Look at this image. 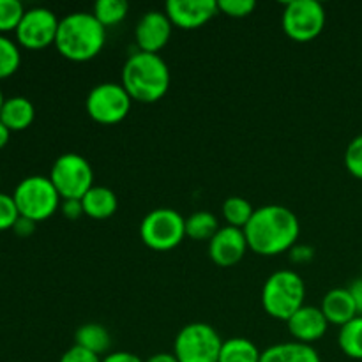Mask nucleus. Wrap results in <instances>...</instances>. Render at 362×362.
Here are the masks:
<instances>
[{
    "label": "nucleus",
    "mask_w": 362,
    "mask_h": 362,
    "mask_svg": "<svg viewBox=\"0 0 362 362\" xmlns=\"http://www.w3.org/2000/svg\"><path fill=\"white\" fill-rule=\"evenodd\" d=\"M173 23L166 16L165 11H148L134 28V39L140 48V52L145 53H159V49L165 48L172 35Z\"/></svg>",
    "instance_id": "14"
},
{
    "label": "nucleus",
    "mask_w": 362,
    "mask_h": 362,
    "mask_svg": "<svg viewBox=\"0 0 362 362\" xmlns=\"http://www.w3.org/2000/svg\"><path fill=\"white\" fill-rule=\"evenodd\" d=\"M120 83L133 101L148 105L168 92L170 69L158 53L136 52L124 64Z\"/></svg>",
    "instance_id": "3"
},
{
    "label": "nucleus",
    "mask_w": 362,
    "mask_h": 362,
    "mask_svg": "<svg viewBox=\"0 0 362 362\" xmlns=\"http://www.w3.org/2000/svg\"><path fill=\"white\" fill-rule=\"evenodd\" d=\"M221 228L212 212L198 211L186 218V237L193 240H211Z\"/></svg>",
    "instance_id": "22"
},
{
    "label": "nucleus",
    "mask_w": 362,
    "mask_h": 362,
    "mask_svg": "<svg viewBox=\"0 0 362 362\" xmlns=\"http://www.w3.org/2000/svg\"><path fill=\"white\" fill-rule=\"evenodd\" d=\"M4 101H6V98H4V92H2V88H0V110H2V105H4Z\"/></svg>",
    "instance_id": "39"
},
{
    "label": "nucleus",
    "mask_w": 362,
    "mask_h": 362,
    "mask_svg": "<svg viewBox=\"0 0 362 362\" xmlns=\"http://www.w3.org/2000/svg\"><path fill=\"white\" fill-rule=\"evenodd\" d=\"M83 205V214L92 219H108L112 218L119 207V198L110 187L94 186L88 189V193L81 198Z\"/></svg>",
    "instance_id": "18"
},
{
    "label": "nucleus",
    "mask_w": 362,
    "mask_h": 362,
    "mask_svg": "<svg viewBox=\"0 0 362 362\" xmlns=\"http://www.w3.org/2000/svg\"><path fill=\"white\" fill-rule=\"evenodd\" d=\"M129 6L124 0H99L94 4V14L103 27H113L126 18Z\"/></svg>",
    "instance_id": "25"
},
{
    "label": "nucleus",
    "mask_w": 362,
    "mask_h": 362,
    "mask_svg": "<svg viewBox=\"0 0 362 362\" xmlns=\"http://www.w3.org/2000/svg\"><path fill=\"white\" fill-rule=\"evenodd\" d=\"M290 253H292V262H296V264H304V262H310L311 258H313V250L308 246H293L292 250H290Z\"/></svg>",
    "instance_id": "34"
},
{
    "label": "nucleus",
    "mask_w": 362,
    "mask_h": 362,
    "mask_svg": "<svg viewBox=\"0 0 362 362\" xmlns=\"http://www.w3.org/2000/svg\"><path fill=\"white\" fill-rule=\"evenodd\" d=\"M286 327L296 341L313 345L324 338L329 329V322L320 308L303 306L286 320Z\"/></svg>",
    "instance_id": "15"
},
{
    "label": "nucleus",
    "mask_w": 362,
    "mask_h": 362,
    "mask_svg": "<svg viewBox=\"0 0 362 362\" xmlns=\"http://www.w3.org/2000/svg\"><path fill=\"white\" fill-rule=\"evenodd\" d=\"M281 23L293 41H311L324 30L325 9L317 0H292L285 6Z\"/></svg>",
    "instance_id": "10"
},
{
    "label": "nucleus",
    "mask_w": 362,
    "mask_h": 362,
    "mask_svg": "<svg viewBox=\"0 0 362 362\" xmlns=\"http://www.w3.org/2000/svg\"><path fill=\"white\" fill-rule=\"evenodd\" d=\"M101 362H144L136 354L131 352H112L108 356H105Z\"/></svg>",
    "instance_id": "35"
},
{
    "label": "nucleus",
    "mask_w": 362,
    "mask_h": 362,
    "mask_svg": "<svg viewBox=\"0 0 362 362\" xmlns=\"http://www.w3.org/2000/svg\"><path fill=\"white\" fill-rule=\"evenodd\" d=\"M247 246L243 228L221 226L214 237L209 240V257L219 267H232L244 258Z\"/></svg>",
    "instance_id": "12"
},
{
    "label": "nucleus",
    "mask_w": 362,
    "mask_h": 362,
    "mask_svg": "<svg viewBox=\"0 0 362 362\" xmlns=\"http://www.w3.org/2000/svg\"><path fill=\"white\" fill-rule=\"evenodd\" d=\"M320 310L324 317L327 318L329 325H339L343 327L350 320L357 317L356 303L352 299V293L349 288H332L325 293L322 299Z\"/></svg>",
    "instance_id": "16"
},
{
    "label": "nucleus",
    "mask_w": 362,
    "mask_h": 362,
    "mask_svg": "<svg viewBox=\"0 0 362 362\" xmlns=\"http://www.w3.org/2000/svg\"><path fill=\"white\" fill-rule=\"evenodd\" d=\"M338 345L346 357L362 361V317H356L339 327Z\"/></svg>",
    "instance_id": "23"
},
{
    "label": "nucleus",
    "mask_w": 362,
    "mask_h": 362,
    "mask_svg": "<svg viewBox=\"0 0 362 362\" xmlns=\"http://www.w3.org/2000/svg\"><path fill=\"white\" fill-rule=\"evenodd\" d=\"M223 218L228 223V226H235V228H246L250 219L253 218L255 209L250 204V200L243 197H230L226 198L225 204L221 207Z\"/></svg>",
    "instance_id": "24"
},
{
    "label": "nucleus",
    "mask_w": 362,
    "mask_h": 362,
    "mask_svg": "<svg viewBox=\"0 0 362 362\" xmlns=\"http://www.w3.org/2000/svg\"><path fill=\"white\" fill-rule=\"evenodd\" d=\"M304 296L306 286L296 271H278L265 279L262 306L272 318L286 322L304 306Z\"/></svg>",
    "instance_id": "4"
},
{
    "label": "nucleus",
    "mask_w": 362,
    "mask_h": 362,
    "mask_svg": "<svg viewBox=\"0 0 362 362\" xmlns=\"http://www.w3.org/2000/svg\"><path fill=\"white\" fill-rule=\"evenodd\" d=\"M361 278H362V267H361Z\"/></svg>",
    "instance_id": "40"
},
{
    "label": "nucleus",
    "mask_w": 362,
    "mask_h": 362,
    "mask_svg": "<svg viewBox=\"0 0 362 362\" xmlns=\"http://www.w3.org/2000/svg\"><path fill=\"white\" fill-rule=\"evenodd\" d=\"M257 9L253 0H218V11L230 18H246Z\"/></svg>",
    "instance_id": "30"
},
{
    "label": "nucleus",
    "mask_w": 362,
    "mask_h": 362,
    "mask_svg": "<svg viewBox=\"0 0 362 362\" xmlns=\"http://www.w3.org/2000/svg\"><path fill=\"white\" fill-rule=\"evenodd\" d=\"M34 119L35 108L30 99L23 98V95H13L4 101L2 110H0V120L6 124L11 133L30 127Z\"/></svg>",
    "instance_id": "17"
},
{
    "label": "nucleus",
    "mask_w": 362,
    "mask_h": 362,
    "mask_svg": "<svg viewBox=\"0 0 362 362\" xmlns=\"http://www.w3.org/2000/svg\"><path fill=\"white\" fill-rule=\"evenodd\" d=\"M223 339L212 325L194 322L182 327L173 343L179 362H219Z\"/></svg>",
    "instance_id": "7"
},
{
    "label": "nucleus",
    "mask_w": 362,
    "mask_h": 362,
    "mask_svg": "<svg viewBox=\"0 0 362 362\" xmlns=\"http://www.w3.org/2000/svg\"><path fill=\"white\" fill-rule=\"evenodd\" d=\"M350 293H352V299L356 303V310H357V317H362V278L352 281V285L349 286Z\"/></svg>",
    "instance_id": "36"
},
{
    "label": "nucleus",
    "mask_w": 362,
    "mask_h": 362,
    "mask_svg": "<svg viewBox=\"0 0 362 362\" xmlns=\"http://www.w3.org/2000/svg\"><path fill=\"white\" fill-rule=\"evenodd\" d=\"M74 345L101 357L112 346V336L105 325L90 322V324H85L78 329L76 334H74Z\"/></svg>",
    "instance_id": "20"
},
{
    "label": "nucleus",
    "mask_w": 362,
    "mask_h": 362,
    "mask_svg": "<svg viewBox=\"0 0 362 362\" xmlns=\"http://www.w3.org/2000/svg\"><path fill=\"white\" fill-rule=\"evenodd\" d=\"M34 230H35V221H32V219H28V218H23V216H20V218H18V221L14 223V226H13V232L20 237L32 235V233H34Z\"/></svg>",
    "instance_id": "33"
},
{
    "label": "nucleus",
    "mask_w": 362,
    "mask_h": 362,
    "mask_svg": "<svg viewBox=\"0 0 362 362\" xmlns=\"http://www.w3.org/2000/svg\"><path fill=\"white\" fill-rule=\"evenodd\" d=\"M345 166L354 177L362 180V134L354 138L345 151Z\"/></svg>",
    "instance_id": "29"
},
{
    "label": "nucleus",
    "mask_w": 362,
    "mask_h": 362,
    "mask_svg": "<svg viewBox=\"0 0 362 362\" xmlns=\"http://www.w3.org/2000/svg\"><path fill=\"white\" fill-rule=\"evenodd\" d=\"M21 64L20 45L6 34H0V80L9 78L18 71Z\"/></svg>",
    "instance_id": "26"
},
{
    "label": "nucleus",
    "mask_w": 362,
    "mask_h": 362,
    "mask_svg": "<svg viewBox=\"0 0 362 362\" xmlns=\"http://www.w3.org/2000/svg\"><path fill=\"white\" fill-rule=\"evenodd\" d=\"M25 11L20 0H0V34L16 30Z\"/></svg>",
    "instance_id": "27"
},
{
    "label": "nucleus",
    "mask_w": 362,
    "mask_h": 362,
    "mask_svg": "<svg viewBox=\"0 0 362 362\" xmlns=\"http://www.w3.org/2000/svg\"><path fill=\"white\" fill-rule=\"evenodd\" d=\"M165 13L173 27L193 30L212 20L219 11L216 0H168Z\"/></svg>",
    "instance_id": "13"
},
{
    "label": "nucleus",
    "mask_w": 362,
    "mask_h": 362,
    "mask_svg": "<svg viewBox=\"0 0 362 362\" xmlns=\"http://www.w3.org/2000/svg\"><path fill=\"white\" fill-rule=\"evenodd\" d=\"M299 233L300 225L296 212L274 204L255 209L253 218L244 228L250 250L262 257H276L292 250Z\"/></svg>",
    "instance_id": "1"
},
{
    "label": "nucleus",
    "mask_w": 362,
    "mask_h": 362,
    "mask_svg": "<svg viewBox=\"0 0 362 362\" xmlns=\"http://www.w3.org/2000/svg\"><path fill=\"white\" fill-rule=\"evenodd\" d=\"M9 138H11V131L7 129L6 124L0 120V148H4L7 144H9Z\"/></svg>",
    "instance_id": "38"
},
{
    "label": "nucleus",
    "mask_w": 362,
    "mask_h": 362,
    "mask_svg": "<svg viewBox=\"0 0 362 362\" xmlns=\"http://www.w3.org/2000/svg\"><path fill=\"white\" fill-rule=\"evenodd\" d=\"M20 216L32 221H45L60 209L62 198L49 177L30 175L18 182L13 193Z\"/></svg>",
    "instance_id": "5"
},
{
    "label": "nucleus",
    "mask_w": 362,
    "mask_h": 362,
    "mask_svg": "<svg viewBox=\"0 0 362 362\" xmlns=\"http://www.w3.org/2000/svg\"><path fill=\"white\" fill-rule=\"evenodd\" d=\"M144 362H179V361H177V357L173 356V354L159 352V354H154L152 357H148V359Z\"/></svg>",
    "instance_id": "37"
},
{
    "label": "nucleus",
    "mask_w": 362,
    "mask_h": 362,
    "mask_svg": "<svg viewBox=\"0 0 362 362\" xmlns=\"http://www.w3.org/2000/svg\"><path fill=\"white\" fill-rule=\"evenodd\" d=\"M260 362H322L313 345L299 341L278 343L262 352Z\"/></svg>",
    "instance_id": "19"
},
{
    "label": "nucleus",
    "mask_w": 362,
    "mask_h": 362,
    "mask_svg": "<svg viewBox=\"0 0 362 362\" xmlns=\"http://www.w3.org/2000/svg\"><path fill=\"white\" fill-rule=\"evenodd\" d=\"M60 20L46 7H32L25 11L20 25L14 30L18 45L27 49H42L55 45Z\"/></svg>",
    "instance_id": "11"
},
{
    "label": "nucleus",
    "mask_w": 362,
    "mask_h": 362,
    "mask_svg": "<svg viewBox=\"0 0 362 362\" xmlns=\"http://www.w3.org/2000/svg\"><path fill=\"white\" fill-rule=\"evenodd\" d=\"M262 352L251 339L230 338L223 341L219 362H260Z\"/></svg>",
    "instance_id": "21"
},
{
    "label": "nucleus",
    "mask_w": 362,
    "mask_h": 362,
    "mask_svg": "<svg viewBox=\"0 0 362 362\" xmlns=\"http://www.w3.org/2000/svg\"><path fill=\"white\" fill-rule=\"evenodd\" d=\"M105 42L106 28L92 13H71L60 20L55 46L67 60H92L101 53Z\"/></svg>",
    "instance_id": "2"
},
{
    "label": "nucleus",
    "mask_w": 362,
    "mask_h": 362,
    "mask_svg": "<svg viewBox=\"0 0 362 362\" xmlns=\"http://www.w3.org/2000/svg\"><path fill=\"white\" fill-rule=\"evenodd\" d=\"M140 237L154 251L173 250L186 237V218L175 209H154L141 219Z\"/></svg>",
    "instance_id": "8"
},
{
    "label": "nucleus",
    "mask_w": 362,
    "mask_h": 362,
    "mask_svg": "<svg viewBox=\"0 0 362 362\" xmlns=\"http://www.w3.org/2000/svg\"><path fill=\"white\" fill-rule=\"evenodd\" d=\"M131 95L122 83H99L88 92L85 108L88 117L98 124H119L127 117L131 110Z\"/></svg>",
    "instance_id": "9"
},
{
    "label": "nucleus",
    "mask_w": 362,
    "mask_h": 362,
    "mask_svg": "<svg viewBox=\"0 0 362 362\" xmlns=\"http://www.w3.org/2000/svg\"><path fill=\"white\" fill-rule=\"evenodd\" d=\"M18 218H20V211H18L13 194L0 193V232L13 230Z\"/></svg>",
    "instance_id": "28"
},
{
    "label": "nucleus",
    "mask_w": 362,
    "mask_h": 362,
    "mask_svg": "<svg viewBox=\"0 0 362 362\" xmlns=\"http://www.w3.org/2000/svg\"><path fill=\"white\" fill-rule=\"evenodd\" d=\"M59 362H101V357L74 345L62 354Z\"/></svg>",
    "instance_id": "31"
},
{
    "label": "nucleus",
    "mask_w": 362,
    "mask_h": 362,
    "mask_svg": "<svg viewBox=\"0 0 362 362\" xmlns=\"http://www.w3.org/2000/svg\"><path fill=\"white\" fill-rule=\"evenodd\" d=\"M60 209H62V214L66 216L67 219H78L81 214H83V205H81V200H62Z\"/></svg>",
    "instance_id": "32"
},
{
    "label": "nucleus",
    "mask_w": 362,
    "mask_h": 362,
    "mask_svg": "<svg viewBox=\"0 0 362 362\" xmlns=\"http://www.w3.org/2000/svg\"><path fill=\"white\" fill-rule=\"evenodd\" d=\"M49 180L62 200H81L94 186V170L83 156L66 152L53 163Z\"/></svg>",
    "instance_id": "6"
}]
</instances>
